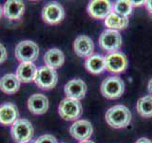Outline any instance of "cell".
<instances>
[{"mask_svg":"<svg viewBox=\"0 0 152 143\" xmlns=\"http://www.w3.org/2000/svg\"><path fill=\"white\" fill-rule=\"evenodd\" d=\"M93 133V128L91 123L88 120H76L69 128V133L76 140L85 141L88 140Z\"/></svg>","mask_w":152,"mask_h":143,"instance_id":"cell-10","label":"cell"},{"mask_svg":"<svg viewBox=\"0 0 152 143\" xmlns=\"http://www.w3.org/2000/svg\"><path fill=\"white\" fill-rule=\"evenodd\" d=\"M28 109L33 114H43L49 109V99L42 94H34L28 99Z\"/></svg>","mask_w":152,"mask_h":143,"instance_id":"cell-15","label":"cell"},{"mask_svg":"<svg viewBox=\"0 0 152 143\" xmlns=\"http://www.w3.org/2000/svg\"><path fill=\"white\" fill-rule=\"evenodd\" d=\"M3 15V8L1 7V5H0V18Z\"/></svg>","mask_w":152,"mask_h":143,"instance_id":"cell-31","label":"cell"},{"mask_svg":"<svg viewBox=\"0 0 152 143\" xmlns=\"http://www.w3.org/2000/svg\"><path fill=\"white\" fill-rule=\"evenodd\" d=\"M19 117L17 107L13 103L6 102L0 105V124L4 126L12 125Z\"/></svg>","mask_w":152,"mask_h":143,"instance_id":"cell-14","label":"cell"},{"mask_svg":"<svg viewBox=\"0 0 152 143\" xmlns=\"http://www.w3.org/2000/svg\"><path fill=\"white\" fill-rule=\"evenodd\" d=\"M7 57H8V55H7L6 48H5V46L3 44L0 43V64L6 61Z\"/></svg>","mask_w":152,"mask_h":143,"instance_id":"cell-25","label":"cell"},{"mask_svg":"<svg viewBox=\"0 0 152 143\" xmlns=\"http://www.w3.org/2000/svg\"><path fill=\"white\" fill-rule=\"evenodd\" d=\"M145 7H146L147 11H148V13L152 15V0H148V1H145Z\"/></svg>","mask_w":152,"mask_h":143,"instance_id":"cell-26","label":"cell"},{"mask_svg":"<svg viewBox=\"0 0 152 143\" xmlns=\"http://www.w3.org/2000/svg\"><path fill=\"white\" fill-rule=\"evenodd\" d=\"M65 10L61 4L50 2L46 4L42 10V18L44 22L50 25L59 24L65 18Z\"/></svg>","mask_w":152,"mask_h":143,"instance_id":"cell-8","label":"cell"},{"mask_svg":"<svg viewBox=\"0 0 152 143\" xmlns=\"http://www.w3.org/2000/svg\"><path fill=\"white\" fill-rule=\"evenodd\" d=\"M87 84L85 81L80 78H74L69 80L65 85L64 92L68 98L80 100L83 99L87 93Z\"/></svg>","mask_w":152,"mask_h":143,"instance_id":"cell-12","label":"cell"},{"mask_svg":"<svg viewBox=\"0 0 152 143\" xmlns=\"http://www.w3.org/2000/svg\"><path fill=\"white\" fill-rule=\"evenodd\" d=\"M37 73V68L33 62H22L18 66L15 75L23 83H30L34 81Z\"/></svg>","mask_w":152,"mask_h":143,"instance_id":"cell-17","label":"cell"},{"mask_svg":"<svg viewBox=\"0 0 152 143\" xmlns=\"http://www.w3.org/2000/svg\"><path fill=\"white\" fill-rule=\"evenodd\" d=\"M73 50L79 57H89L94 52V44L92 39L88 35H79L73 43Z\"/></svg>","mask_w":152,"mask_h":143,"instance_id":"cell-13","label":"cell"},{"mask_svg":"<svg viewBox=\"0 0 152 143\" xmlns=\"http://www.w3.org/2000/svg\"><path fill=\"white\" fill-rule=\"evenodd\" d=\"M34 133L32 124L26 118H19L12 125L11 135L14 141L17 143H28Z\"/></svg>","mask_w":152,"mask_h":143,"instance_id":"cell-2","label":"cell"},{"mask_svg":"<svg viewBox=\"0 0 152 143\" xmlns=\"http://www.w3.org/2000/svg\"><path fill=\"white\" fill-rule=\"evenodd\" d=\"M79 143H95V142H93L91 140H85V141H81Z\"/></svg>","mask_w":152,"mask_h":143,"instance_id":"cell-30","label":"cell"},{"mask_svg":"<svg viewBox=\"0 0 152 143\" xmlns=\"http://www.w3.org/2000/svg\"><path fill=\"white\" fill-rule=\"evenodd\" d=\"M21 82L13 74H8L0 78V90L7 94H13L20 89Z\"/></svg>","mask_w":152,"mask_h":143,"instance_id":"cell-18","label":"cell"},{"mask_svg":"<svg viewBox=\"0 0 152 143\" xmlns=\"http://www.w3.org/2000/svg\"><path fill=\"white\" fill-rule=\"evenodd\" d=\"M99 46L100 48L109 54L117 52L122 47V36L120 32L115 30H107L104 31L99 37Z\"/></svg>","mask_w":152,"mask_h":143,"instance_id":"cell-5","label":"cell"},{"mask_svg":"<svg viewBox=\"0 0 152 143\" xmlns=\"http://www.w3.org/2000/svg\"><path fill=\"white\" fill-rule=\"evenodd\" d=\"M132 11V5L130 1H126V0H119L116 1L113 6V11L118 15L123 17H127L131 13Z\"/></svg>","mask_w":152,"mask_h":143,"instance_id":"cell-23","label":"cell"},{"mask_svg":"<svg viewBox=\"0 0 152 143\" xmlns=\"http://www.w3.org/2000/svg\"><path fill=\"white\" fill-rule=\"evenodd\" d=\"M132 6H141L142 4H145V1H130Z\"/></svg>","mask_w":152,"mask_h":143,"instance_id":"cell-28","label":"cell"},{"mask_svg":"<svg viewBox=\"0 0 152 143\" xmlns=\"http://www.w3.org/2000/svg\"><path fill=\"white\" fill-rule=\"evenodd\" d=\"M65 62V55L64 52L61 50L57 49V48H53L50 49L44 55V63L47 67L51 69H58L64 64Z\"/></svg>","mask_w":152,"mask_h":143,"instance_id":"cell-19","label":"cell"},{"mask_svg":"<svg viewBox=\"0 0 152 143\" xmlns=\"http://www.w3.org/2000/svg\"><path fill=\"white\" fill-rule=\"evenodd\" d=\"M85 68L92 74H100L106 70L104 57L100 55H94L88 57L85 61Z\"/></svg>","mask_w":152,"mask_h":143,"instance_id":"cell-20","label":"cell"},{"mask_svg":"<svg viewBox=\"0 0 152 143\" xmlns=\"http://www.w3.org/2000/svg\"><path fill=\"white\" fill-rule=\"evenodd\" d=\"M106 70L113 74H121L127 68V58L122 52H113L104 57Z\"/></svg>","mask_w":152,"mask_h":143,"instance_id":"cell-9","label":"cell"},{"mask_svg":"<svg viewBox=\"0 0 152 143\" xmlns=\"http://www.w3.org/2000/svg\"><path fill=\"white\" fill-rule=\"evenodd\" d=\"M25 12V4L20 0H9L4 4L3 14L10 20H18Z\"/></svg>","mask_w":152,"mask_h":143,"instance_id":"cell-16","label":"cell"},{"mask_svg":"<svg viewBox=\"0 0 152 143\" xmlns=\"http://www.w3.org/2000/svg\"><path fill=\"white\" fill-rule=\"evenodd\" d=\"M106 121L114 129L125 128L131 121V113L124 105H115L107 111Z\"/></svg>","mask_w":152,"mask_h":143,"instance_id":"cell-1","label":"cell"},{"mask_svg":"<svg viewBox=\"0 0 152 143\" xmlns=\"http://www.w3.org/2000/svg\"><path fill=\"white\" fill-rule=\"evenodd\" d=\"M34 143H57L56 138L51 135L41 136L34 141Z\"/></svg>","mask_w":152,"mask_h":143,"instance_id":"cell-24","label":"cell"},{"mask_svg":"<svg viewBox=\"0 0 152 143\" xmlns=\"http://www.w3.org/2000/svg\"><path fill=\"white\" fill-rule=\"evenodd\" d=\"M112 12V5L107 0H93L88 5V13L89 16L95 19H106Z\"/></svg>","mask_w":152,"mask_h":143,"instance_id":"cell-11","label":"cell"},{"mask_svg":"<svg viewBox=\"0 0 152 143\" xmlns=\"http://www.w3.org/2000/svg\"><path fill=\"white\" fill-rule=\"evenodd\" d=\"M135 143H152V141L150 139H148V138H146V137H141Z\"/></svg>","mask_w":152,"mask_h":143,"instance_id":"cell-27","label":"cell"},{"mask_svg":"<svg viewBox=\"0 0 152 143\" xmlns=\"http://www.w3.org/2000/svg\"><path fill=\"white\" fill-rule=\"evenodd\" d=\"M57 81H58V74L54 69L44 66L37 70L34 82L38 88L45 91L51 90L56 86Z\"/></svg>","mask_w":152,"mask_h":143,"instance_id":"cell-7","label":"cell"},{"mask_svg":"<svg viewBox=\"0 0 152 143\" xmlns=\"http://www.w3.org/2000/svg\"><path fill=\"white\" fill-rule=\"evenodd\" d=\"M104 25L109 30H124L128 25V18L120 16L114 12H111L104 19Z\"/></svg>","mask_w":152,"mask_h":143,"instance_id":"cell-21","label":"cell"},{"mask_svg":"<svg viewBox=\"0 0 152 143\" xmlns=\"http://www.w3.org/2000/svg\"><path fill=\"white\" fill-rule=\"evenodd\" d=\"M101 94L107 99H117L121 97L125 91V83L119 76H108L101 83Z\"/></svg>","mask_w":152,"mask_h":143,"instance_id":"cell-3","label":"cell"},{"mask_svg":"<svg viewBox=\"0 0 152 143\" xmlns=\"http://www.w3.org/2000/svg\"><path fill=\"white\" fill-rule=\"evenodd\" d=\"M136 109L142 117L148 118L152 116V95H145L137 101Z\"/></svg>","mask_w":152,"mask_h":143,"instance_id":"cell-22","label":"cell"},{"mask_svg":"<svg viewBox=\"0 0 152 143\" xmlns=\"http://www.w3.org/2000/svg\"><path fill=\"white\" fill-rule=\"evenodd\" d=\"M147 88H148V92H149V94L152 95V78L149 80L148 85H147Z\"/></svg>","mask_w":152,"mask_h":143,"instance_id":"cell-29","label":"cell"},{"mask_svg":"<svg viewBox=\"0 0 152 143\" xmlns=\"http://www.w3.org/2000/svg\"><path fill=\"white\" fill-rule=\"evenodd\" d=\"M17 60L22 62H33L39 55V48L31 40H23L19 42L14 50Z\"/></svg>","mask_w":152,"mask_h":143,"instance_id":"cell-6","label":"cell"},{"mask_svg":"<svg viewBox=\"0 0 152 143\" xmlns=\"http://www.w3.org/2000/svg\"><path fill=\"white\" fill-rule=\"evenodd\" d=\"M59 116L68 121H73L82 116L83 107L79 100L71 99V98H64L60 102L58 106Z\"/></svg>","mask_w":152,"mask_h":143,"instance_id":"cell-4","label":"cell"}]
</instances>
